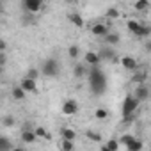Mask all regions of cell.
<instances>
[{"label": "cell", "mask_w": 151, "mask_h": 151, "mask_svg": "<svg viewBox=\"0 0 151 151\" xmlns=\"http://www.w3.org/2000/svg\"><path fill=\"white\" fill-rule=\"evenodd\" d=\"M87 77H89V87L91 93L94 96H101L107 91V75L100 66H93L87 71Z\"/></svg>", "instance_id": "6da1fadb"}, {"label": "cell", "mask_w": 151, "mask_h": 151, "mask_svg": "<svg viewBox=\"0 0 151 151\" xmlns=\"http://www.w3.org/2000/svg\"><path fill=\"white\" fill-rule=\"evenodd\" d=\"M39 73L43 75V77H48V78H55V77H59V73H60V64H59V60H57L55 57L46 59V60L43 62Z\"/></svg>", "instance_id": "7a4b0ae2"}, {"label": "cell", "mask_w": 151, "mask_h": 151, "mask_svg": "<svg viewBox=\"0 0 151 151\" xmlns=\"http://www.w3.org/2000/svg\"><path fill=\"white\" fill-rule=\"evenodd\" d=\"M126 29H128L133 36H137V37H149V34H151L149 25H144V23L139 22V20H128V22H126Z\"/></svg>", "instance_id": "3957f363"}, {"label": "cell", "mask_w": 151, "mask_h": 151, "mask_svg": "<svg viewBox=\"0 0 151 151\" xmlns=\"http://www.w3.org/2000/svg\"><path fill=\"white\" fill-rule=\"evenodd\" d=\"M139 105H140V103H139L132 94H128V96L124 98V101H123V117H124V119H132V116L137 112Z\"/></svg>", "instance_id": "277c9868"}, {"label": "cell", "mask_w": 151, "mask_h": 151, "mask_svg": "<svg viewBox=\"0 0 151 151\" xmlns=\"http://www.w3.org/2000/svg\"><path fill=\"white\" fill-rule=\"evenodd\" d=\"M22 7L27 11V14L36 16L37 13H41V9L45 7V4H43V0H25V2L22 4Z\"/></svg>", "instance_id": "5b68a950"}, {"label": "cell", "mask_w": 151, "mask_h": 151, "mask_svg": "<svg viewBox=\"0 0 151 151\" xmlns=\"http://www.w3.org/2000/svg\"><path fill=\"white\" fill-rule=\"evenodd\" d=\"M132 96H133V98H135L139 103H144V101H147V100H149V87H147V84L137 86Z\"/></svg>", "instance_id": "8992f818"}, {"label": "cell", "mask_w": 151, "mask_h": 151, "mask_svg": "<svg viewBox=\"0 0 151 151\" xmlns=\"http://www.w3.org/2000/svg\"><path fill=\"white\" fill-rule=\"evenodd\" d=\"M78 109H80L78 103L75 101V100H71V98L62 103V114H64V116H75V114L78 112Z\"/></svg>", "instance_id": "52a82bcc"}, {"label": "cell", "mask_w": 151, "mask_h": 151, "mask_svg": "<svg viewBox=\"0 0 151 151\" xmlns=\"http://www.w3.org/2000/svg\"><path fill=\"white\" fill-rule=\"evenodd\" d=\"M119 62H121V66H123L126 71H135V69L139 68L135 57H132V55H123V57L119 59Z\"/></svg>", "instance_id": "ba28073f"}, {"label": "cell", "mask_w": 151, "mask_h": 151, "mask_svg": "<svg viewBox=\"0 0 151 151\" xmlns=\"http://www.w3.org/2000/svg\"><path fill=\"white\" fill-rule=\"evenodd\" d=\"M98 57H100V60H116V52H114V48H110V46H103V48H100L98 52Z\"/></svg>", "instance_id": "9c48e42d"}, {"label": "cell", "mask_w": 151, "mask_h": 151, "mask_svg": "<svg viewBox=\"0 0 151 151\" xmlns=\"http://www.w3.org/2000/svg\"><path fill=\"white\" fill-rule=\"evenodd\" d=\"M20 87L23 89L25 94H27V93H37V82H36V80H30V78H27V77L20 82Z\"/></svg>", "instance_id": "30bf717a"}, {"label": "cell", "mask_w": 151, "mask_h": 151, "mask_svg": "<svg viewBox=\"0 0 151 151\" xmlns=\"http://www.w3.org/2000/svg\"><path fill=\"white\" fill-rule=\"evenodd\" d=\"M91 32H93L94 36H98V37H105V36L110 32V29H109L107 23H94V25L91 27Z\"/></svg>", "instance_id": "8fae6325"}, {"label": "cell", "mask_w": 151, "mask_h": 151, "mask_svg": "<svg viewBox=\"0 0 151 151\" xmlns=\"http://www.w3.org/2000/svg\"><path fill=\"white\" fill-rule=\"evenodd\" d=\"M84 60H86V64H89L91 68H93V66H100V62H101V60H100V57H98V53H96V52H93V50L84 53Z\"/></svg>", "instance_id": "7c38bea8"}, {"label": "cell", "mask_w": 151, "mask_h": 151, "mask_svg": "<svg viewBox=\"0 0 151 151\" xmlns=\"http://www.w3.org/2000/svg\"><path fill=\"white\" fill-rule=\"evenodd\" d=\"M60 137H62V140L75 142V139H77V133H75V130H73V128L64 126V128H60Z\"/></svg>", "instance_id": "4fadbf2b"}, {"label": "cell", "mask_w": 151, "mask_h": 151, "mask_svg": "<svg viewBox=\"0 0 151 151\" xmlns=\"http://www.w3.org/2000/svg\"><path fill=\"white\" fill-rule=\"evenodd\" d=\"M103 39H105L107 46H110V48H112V46H116V45H117V43L121 41V36H119L117 32H112V30H110V32H109V34H107V36H105Z\"/></svg>", "instance_id": "5bb4252c"}, {"label": "cell", "mask_w": 151, "mask_h": 151, "mask_svg": "<svg viewBox=\"0 0 151 151\" xmlns=\"http://www.w3.org/2000/svg\"><path fill=\"white\" fill-rule=\"evenodd\" d=\"M68 20H69L75 27H77V29H82V27H84V18H82L78 13H69V14H68Z\"/></svg>", "instance_id": "9a60e30c"}, {"label": "cell", "mask_w": 151, "mask_h": 151, "mask_svg": "<svg viewBox=\"0 0 151 151\" xmlns=\"http://www.w3.org/2000/svg\"><path fill=\"white\" fill-rule=\"evenodd\" d=\"M37 139L34 135V130H22V142L25 144H34Z\"/></svg>", "instance_id": "2e32d148"}, {"label": "cell", "mask_w": 151, "mask_h": 151, "mask_svg": "<svg viewBox=\"0 0 151 151\" xmlns=\"http://www.w3.org/2000/svg\"><path fill=\"white\" fill-rule=\"evenodd\" d=\"M11 96H13V100H14V101H23L27 94L23 93V89H22L20 86H14V87L11 89Z\"/></svg>", "instance_id": "e0dca14e"}, {"label": "cell", "mask_w": 151, "mask_h": 151, "mask_svg": "<svg viewBox=\"0 0 151 151\" xmlns=\"http://www.w3.org/2000/svg\"><path fill=\"white\" fill-rule=\"evenodd\" d=\"M14 146L7 135H0V151H11Z\"/></svg>", "instance_id": "ac0fdd59"}, {"label": "cell", "mask_w": 151, "mask_h": 151, "mask_svg": "<svg viewBox=\"0 0 151 151\" xmlns=\"http://www.w3.org/2000/svg\"><path fill=\"white\" fill-rule=\"evenodd\" d=\"M146 78H147V73H146V71H133V82H135L137 86L146 84Z\"/></svg>", "instance_id": "d6986e66"}, {"label": "cell", "mask_w": 151, "mask_h": 151, "mask_svg": "<svg viewBox=\"0 0 151 151\" xmlns=\"http://www.w3.org/2000/svg\"><path fill=\"white\" fill-rule=\"evenodd\" d=\"M87 68L86 66H82V64H77V66H75V69H73V77L75 78H82V77H86V75H87Z\"/></svg>", "instance_id": "ffe728a7"}, {"label": "cell", "mask_w": 151, "mask_h": 151, "mask_svg": "<svg viewBox=\"0 0 151 151\" xmlns=\"http://www.w3.org/2000/svg\"><path fill=\"white\" fill-rule=\"evenodd\" d=\"M126 149H128V151H142V149H144V142H142L140 139L135 137V140L130 142V144L126 146Z\"/></svg>", "instance_id": "44dd1931"}, {"label": "cell", "mask_w": 151, "mask_h": 151, "mask_svg": "<svg viewBox=\"0 0 151 151\" xmlns=\"http://www.w3.org/2000/svg\"><path fill=\"white\" fill-rule=\"evenodd\" d=\"M94 117H96L98 121H105V119L109 117V110L103 109V107H98V109H94Z\"/></svg>", "instance_id": "7402d4cb"}, {"label": "cell", "mask_w": 151, "mask_h": 151, "mask_svg": "<svg viewBox=\"0 0 151 151\" xmlns=\"http://www.w3.org/2000/svg\"><path fill=\"white\" fill-rule=\"evenodd\" d=\"M34 135H36V139H50V133L46 132L45 126H36L34 128Z\"/></svg>", "instance_id": "603a6c76"}, {"label": "cell", "mask_w": 151, "mask_h": 151, "mask_svg": "<svg viewBox=\"0 0 151 151\" xmlns=\"http://www.w3.org/2000/svg\"><path fill=\"white\" fill-rule=\"evenodd\" d=\"M133 140H135V135H132V133H123V135L117 139L119 146H128V144L133 142Z\"/></svg>", "instance_id": "cb8c5ba5"}, {"label": "cell", "mask_w": 151, "mask_h": 151, "mask_svg": "<svg viewBox=\"0 0 151 151\" xmlns=\"http://www.w3.org/2000/svg\"><path fill=\"white\" fill-rule=\"evenodd\" d=\"M105 16H107L109 20H117V18L121 16V13H119L117 7H109V9L105 11Z\"/></svg>", "instance_id": "d4e9b609"}, {"label": "cell", "mask_w": 151, "mask_h": 151, "mask_svg": "<svg viewBox=\"0 0 151 151\" xmlns=\"http://www.w3.org/2000/svg\"><path fill=\"white\" fill-rule=\"evenodd\" d=\"M68 55H69V59H78V57H80V46L71 45V46L68 48Z\"/></svg>", "instance_id": "484cf974"}, {"label": "cell", "mask_w": 151, "mask_h": 151, "mask_svg": "<svg viewBox=\"0 0 151 151\" xmlns=\"http://www.w3.org/2000/svg\"><path fill=\"white\" fill-rule=\"evenodd\" d=\"M2 124H4L6 128H13V126L16 124V119H14V116H11V114L4 116V117H2Z\"/></svg>", "instance_id": "4316f807"}, {"label": "cell", "mask_w": 151, "mask_h": 151, "mask_svg": "<svg viewBox=\"0 0 151 151\" xmlns=\"http://www.w3.org/2000/svg\"><path fill=\"white\" fill-rule=\"evenodd\" d=\"M86 137H87L89 140H93V142H101V135H100L98 132H93V130H87V132H86Z\"/></svg>", "instance_id": "83f0119b"}, {"label": "cell", "mask_w": 151, "mask_h": 151, "mask_svg": "<svg viewBox=\"0 0 151 151\" xmlns=\"http://www.w3.org/2000/svg\"><path fill=\"white\" fill-rule=\"evenodd\" d=\"M39 77H41V73H39L37 68H30V69L27 71V78H30V80H36V82H37Z\"/></svg>", "instance_id": "f1b7e54d"}, {"label": "cell", "mask_w": 151, "mask_h": 151, "mask_svg": "<svg viewBox=\"0 0 151 151\" xmlns=\"http://www.w3.org/2000/svg\"><path fill=\"white\" fill-rule=\"evenodd\" d=\"M109 151H119V142H117V139H110L107 144H103Z\"/></svg>", "instance_id": "f546056e"}, {"label": "cell", "mask_w": 151, "mask_h": 151, "mask_svg": "<svg viewBox=\"0 0 151 151\" xmlns=\"http://www.w3.org/2000/svg\"><path fill=\"white\" fill-rule=\"evenodd\" d=\"M133 7H135L137 11H147V9H149V2H147V0H139V2L133 4Z\"/></svg>", "instance_id": "4dcf8cb0"}, {"label": "cell", "mask_w": 151, "mask_h": 151, "mask_svg": "<svg viewBox=\"0 0 151 151\" xmlns=\"http://www.w3.org/2000/svg\"><path fill=\"white\" fill-rule=\"evenodd\" d=\"M75 149V144L69 142V140H60V151H73Z\"/></svg>", "instance_id": "1f68e13d"}, {"label": "cell", "mask_w": 151, "mask_h": 151, "mask_svg": "<svg viewBox=\"0 0 151 151\" xmlns=\"http://www.w3.org/2000/svg\"><path fill=\"white\" fill-rule=\"evenodd\" d=\"M22 23L23 25H32L34 23V16L32 14H23L22 16Z\"/></svg>", "instance_id": "d6a6232c"}, {"label": "cell", "mask_w": 151, "mask_h": 151, "mask_svg": "<svg viewBox=\"0 0 151 151\" xmlns=\"http://www.w3.org/2000/svg\"><path fill=\"white\" fill-rule=\"evenodd\" d=\"M6 50H7V43L4 39H0V53H6Z\"/></svg>", "instance_id": "836d02e7"}, {"label": "cell", "mask_w": 151, "mask_h": 151, "mask_svg": "<svg viewBox=\"0 0 151 151\" xmlns=\"http://www.w3.org/2000/svg\"><path fill=\"white\" fill-rule=\"evenodd\" d=\"M7 62V55L6 53H0V66H2L4 68V64Z\"/></svg>", "instance_id": "e575fe53"}, {"label": "cell", "mask_w": 151, "mask_h": 151, "mask_svg": "<svg viewBox=\"0 0 151 151\" xmlns=\"http://www.w3.org/2000/svg\"><path fill=\"white\" fill-rule=\"evenodd\" d=\"M11 151H23V147H16V146H14V147H13Z\"/></svg>", "instance_id": "d590c367"}, {"label": "cell", "mask_w": 151, "mask_h": 151, "mask_svg": "<svg viewBox=\"0 0 151 151\" xmlns=\"http://www.w3.org/2000/svg\"><path fill=\"white\" fill-rule=\"evenodd\" d=\"M2 13H4V4L0 2V14H2Z\"/></svg>", "instance_id": "8d00e7d4"}, {"label": "cell", "mask_w": 151, "mask_h": 151, "mask_svg": "<svg viewBox=\"0 0 151 151\" xmlns=\"http://www.w3.org/2000/svg\"><path fill=\"white\" fill-rule=\"evenodd\" d=\"M2 73H4V68H2V66H0V77H2Z\"/></svg>", "instance_id": "74e56055"}, {"label": "cell", "mask_w": 151, "mask_h": 151, "mask_svg": "<svg viewBox=\"0 0 151 151\" xmlns=\"http://www.w3.org/2000/svg\"><path fill=\"white\" fill-rule=\"evenodd\" d=\"M101 151H109V149H107V147H105V146H101Z\"/></svg>", "instance_id": "f35d334b"}]
</instances>
